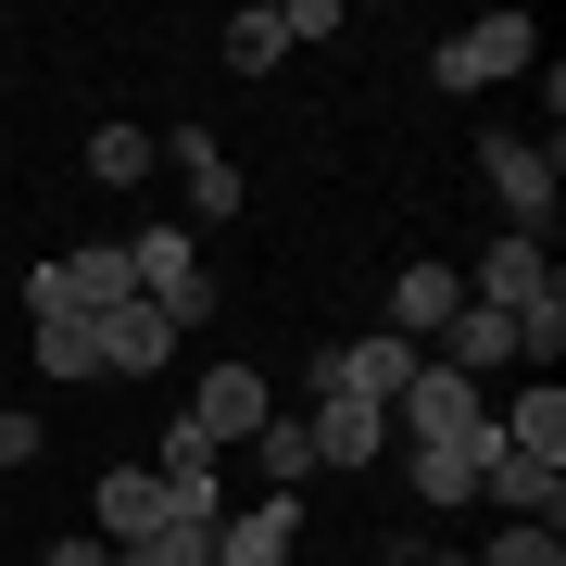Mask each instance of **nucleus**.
Segmentation results:
<instances>
[{
	"mask_svg": "<svg viewBox=\"0 0 566 566\" xmlns=\"http://www.w3.org/2000/svg\"><path fill=\"white\" fill-rule=\"evenodd\" d=\"M126 264H139V303L177 327V340L214 315V277H202V240H189V227H139V240H126Z\"/></svg>",
	"mask_w": 566,
	"mask_h": 566,
	"instance_id": "nucleus-1",
	"label": "nucleus"
},
{
	"mask_svg": "<svg viewBox=\"0 0 566 566\" xmlns=\"http://www.w3.org/2000/svg\"><path fill=\"white\" fill-rule=\"evenodd\" d=\"M542 63V25L528 13H479L465 39H441V88H504V76H528Z\"/></svg>",
	"mask_w": 566,
	"mask_h": 566,
	"instance_id": "nucleus-2",
	"label": "nucleus"
},
{
	"mask_svg": "<svg viewBox=\"0 0 566 566\" xmlns=\"http://www.w3.org/2000/svg\"><path fill=\"white\" fill-rule=\"evenodd\" d=\"M479 177H491V202L516 214V240H542V227H554V177H566L554 139H479Z\"/></svg>",
	"mask_w": 566,
	"mask_h": 566,
	"instance_id": "nucleus-3",
	"label": "nucleus"
},
{
	"mask_svg": "<svg viewBox=\"0 0 566 566\" xmlns=\"http://www.w3.org/2000/svg\"><path fill=\"white\" fill-rule=\"evenodd\" d=\"M479 378H453V365H416L403 403H390V441H479Z\"/></svg>",
	"mask_w": 566,
	"mask_h": 566,
	"instance_id": "nucleus-4",
	"label": "nucleus"
},
{
	"mask_svg": "<svg viewBox=\"0 0 566 566\" xmlns=\"http://www.w3.org/2000/svg\"><path fill=\"white\" fill-rule=\"evenodd\" d=\"M465 303H491V315L516 327V315L566 303V277H554V252H542V240H491V252H479V290H465Z\"/></svg>",
	"mask_w": 566,
	"mask_h": 566,
	"instance_id": "nucleus-5",
	"label": "nucleus"
},
{
	"mask_svg": "<svg viewBox=\"0 0 566 566\" xmlns=\"http://www.w3.org/2000/svg\"><path fill=\"white\" fill-rule=\"evenodd\" d=\"M416 340H390V327H378V340H340V353H327L315 365V390H353V403H403V378H416Z\"/></svg>",
	"mask_w": 566,
	"mask_h": 566,
	"instance_id": "nucleus-6",
	"label": "nucleus"
},
{
	"mask_svg": "<svg viewBox=\"0 0 566 566\" xmlns=\"http://www.w3.org/2000/svg\"><path fill=\"white\" fill-rule=\"evenodd\" d=\"M479 504H504V528H554V516H566V465L491 453V465H479Z\"/></svg>",
	"mask_w": 566,
	"mask_h": 566,
	"instance_id": "nucleus-7",
	"label": "nucleus"
},
{
	"mask_svg": "<svg viewBox=\"0 0 566 566\" xmlns=\"http://www.w3.org/2000/svg\"><path fill=\"white\" fill-rule=\"evenodd\" d=\"M88 353H102V378H151V365L177 353V327L151 303H114V315H88Z\"/></svg>",
	"mask_w": 566,
	"mask_h": 566,
	"instance_id": "nucleus-8",
	"label": "nucleus"
},
{
	"mask_svg": "<svg viewBox=\"0 0 566 566\" xmlns=\"http://www.w3.org/2000/svg\"><path fill=\"white\" fill-rule=\"evenodd\" d=\"M315 465H365V453H390V403H353V390H315Z\"/></svg>",
	"mask_w": 566,
	"mask_h": 566,
	"instance_id": "nucleus-9",
	"label": "nucleus"
},
{
	"mask_svg": "<svg viewBox=\"0 0 566 566\" xmlns=\"http://www.w3.org/2000/svg\"><path fill=\"white\" fill-rule=\"evenodd\" d=\"M151 528H177V491H164L151 465H114L102 479V542L126 554V542H151Z\"/></svg>",
	"mask_w": 566,
	"mask_h": 566,
	"instance_id": "nucleus-10",
	"label": "nucleus"
},
{
	"mask_svg": "<svg viewBox=\"0 0 566 566\" xmlns=\"http://www.w3.org/2000/svg\"><path fill=\"white\" fill-rule=\"evenodd\" d=\"M264 416H277V403H264V378H252V365H214V378H202V403H189V428H202L214 453H227V441H252Z\"/></svg>",
	"mask_w": 566,
	"mask_h": 566,
	"instance_id": "nucleus-11",
	"label": "nucleus"
},
{
	"mask_svg": "<svg viewBox=\"0 0 566 566\" xmlns=\"http://www.w3.org/2000/svg\"><path fill=\"white\" fill-rule=\"evenodd\" d=\"M491 453H504L491 428H479V441H403V465H416L428 504H479V465H491Z\"/></svg>",
	"mask_w": 566,
	"mask_h": 566,
	"instance_id": "nucleus-12",
	"label": "nucleus"
},
{
	"mask_svg": "<svg viewBox=\"0 0 566 566\" xmlns=\"http://www.w3.org/2000/svg\"><path fill=\"white\" fill-rule=\"evenodd\" d=\"M290 542H303V504H277V491H264L252 516L214 528V566H290Z\"/></svg>",
	"mask_w": 566,
	"mask_h": 566,
	"instance_id": "nucleus-13",
	"label": "nucleus"
},
{
	"mask_svg": "<svg viewBox=\"0 0 566 566\" xmlns=\"http://www.w3.org/2000/svg\"><path fill=\"white\" fill-rule=\"evenodd\" d=\"M453 303H465L453 264H403V277H390V340H416V353H428V327H441Z\"/></svg>",
	"mask_w": 566,
	"mask_h": 566,
	"instance_id": "nucleus-14",
	"label": "nucleus"
},
{
	"mask_svg": "<svg viewBox=\"0 0 566 566\" xmlns=\"http://www.w3.org/2000/svg\"><path fill=\"white\" fill-rule=\"evenodd\" d=\"M504 353H516V327H504V315H491V303H453V315H441V353H428V365H453V378H491Z\"/></svg>",
	"mask_w": 566,
	"mask_h": 566,
	"instance_id": "nucleus-15",
	"label": "nucleus"
},
{
	"mask_svg": "<svg viewBox=\"0 0 566 566\" xmlns=\"http://www.w3.org/2000/svg\"><path fill=\"white\" fill-rule=\"evenodd\" d=\"M491 441L528 453V465H566V390H554V378H542V390H516V416H491Z\"/></svg>",
	"mask_w": 566,
	"mask_h": 566,
	"instance_id": "nucleus-16",
	"label": "nucleus"
},
{
	"mask_svg": "<svg viewBox=\"0 0 566 566\" xmlns=\"http://www.w3.org/2000/svg\"><path fill=\"white\" fill-rule=\"evenodd\" d=\"M164 151H177V177H189V202H202V214H240V164H227V139H202V126H177Z\"/></svg>",
	"mask_w": 566,
	"mask_h": 566,
	"instance_id": "nucleus-17",
	"label": "nucleus"
},
{
	"mask_svg": "<svg viewBox=\"0 0 566 566\" xmlns=\"http://www.w3.org/2000/svg\"><path fill=\"white\" fill-rule=\"evenodd\" d=\"M252 453H264V479H277V504L315 479V428H303V416H264V428H252Z\"/></svg>",
	"mask_w": 566,
	"mask_h": 566,
	"instance_id": "nucleus-18",
	"label": "nucleus"
},
{
	"mask_svg": "<svg viewBox=\"0 0 566 566\" xmlns=\"http://www.w3.org/2000/svg\"><path fill=\"white\" fill-rule=\"evenodd\" d=\"M39 378H102V353H88L76 315H39Z\"/></svg>",
	"mask_w": 566,
	"mask_h": 566,
	"instance_id": "nucleus-19",
	"label": "nucleus"
},
{
	"mask_svg": "<svg viewBox=\"0 0 566 566\" xmlns=\"http://www.w3.org/2000/svg\"><path fill=\"white\" fill-rule=\"evenodd\" d=\"M164 139H139V126H102V139H88V177L102 189H139V164H151Z\"/></svg>",
	"mask_w": 566,
	"mask_h": 566,
	"instance_id": "nucleus-20",
	"label": "nucleus"
},
{
	"mask_svg": "<svg viewBox=\"0 0 566 566\" xmlns=\"http://www.w3.org/2000/svg\"><path fill=\"white\" fill-rule=\"evenodd\" d=\"M114 566H214V528H189V516H177V528H151V542H126Z\"/></svg>",
	"mask_w": 566,
	"mask_h": 566,
	"instance_id": "nucleus-21",
	"label": "nucleus"
},
{
	"mask_svg": "<svg viewBox=\"0 0 566 566\" xmlns=\"http://www.w3.org/2000/svg\"><path fill=\"white\" fill-rule=\"evenodd\" d=\"M277 51H290V25H277V13H240V25H227V63H240V76H264Z\"/></svg>",
	"mask_w": 566,
	"mask_h": 566,
	"instance_id": "nucleus-22",
	"label": "nucleus"
},
{
	"mask_svg": "<svg viewBox=\"0 0 566 566\" xmlns=\"http://www.w3.org/2000/svg\"><path fill=\"white\" fill-rule=\"evenodd\" d=\"M479 566H566V542H554V528H504Z\"/></svg>",
	"mask_w": 566,
	"mask_h": 566,
	"instance_id": "nucleus-23",
	"label": "nucleus"
},
{
	"mask_svg": "<svg viewBox=\"0 0 566 566\" xmlns=\"http://www.w3.org/2000/svg\"><path fill=\"white\" fill-rule=\"evenodd\" d=\"M13 465H39V416H13V403H0V479H13Z\"/></svg>",
	"mask_w": 566,
	"mask_h": 566,
	"instance_id": "nucleus-24",
	"label": "nucleus"
},
{
	"mask_svg": "<svg viewBox=\"0 0 566 566\" xmlns=\"http://www.w3.org/2000/svg\"><path fill=\"white\" fill-rule=\"evenodd\" d=\"M51 566H114V542H51Z\"/></svg>",
	"mask_w": 566,
	"mask_h": 566,
	"instance_id": "nucleus-25",
	"label": "nucleus"
}]
</instances>
